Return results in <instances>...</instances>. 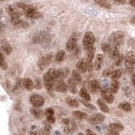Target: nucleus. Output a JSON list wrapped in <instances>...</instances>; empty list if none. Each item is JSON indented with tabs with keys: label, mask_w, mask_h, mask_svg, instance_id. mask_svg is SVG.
<instances>
[{
	"label": "nucleus",
	"mask_w": 135,
	"mask_h": 135,
	"mask_svg": "<svg viewBox=\"0 0 135 135\" xmlns=\"http://www.w3.org/2000/svg\"><path fill=\"white\" fill-rule=\"evenodd\" d=\"M16 5L18 8H21L23 10L24 15L28 18L38 19L42 17V14H41L35 8L31 6V5H28L23 3H16Z\"/></svg>",
	"instance_id": "obj_1"
},
{
	"label": "nucleus",
	"mask_w": 135,
	"mask_h": 135,
	"mask_svg": "<svg viewBox=\"0 0 135 135\" xmlns=\"http://www.w3.org/2000/svg\"><path fill=\"white\" fill-rule=\"evenodd\" d=\"M54 69H49L46 74L44 75V86L46 89L51 92L54 89Z\"/></svg>",
	"instance_id": "obj_2"
},
{
	"label": "nucleus",
	"mask_w": 135,
	"mask_h": 135,
	"mask_svg": "<svg viewBox=\"0 0 135 135\" xmlns=\"http://www.w3.org/2000/svg\"><path fill=\"white\" fill-rule=\"evenodd\" d=\"M124 38V33L123 31H115L109 37V44L112 46H119L123 42Z\"/></svg>",
	"instance_id": "obj_3"
},
{
	"label": "nucleus",
	"mask_w": 135,
	"mask_h": 135,
	"mask_svg": "<svg viewBox=\"0 0 135 135\" xmlns=\"http://www.w3.org/2000/svg\"><path fill=\"white\" fill-rule=\"evenodd\" d=\"M124 63H125V69L128 73H132L134 71L135 67V54L133 52H128L124 58Z\"/></svg>",
	"instance_id": "obj_4"
},
{
	"label": "nucleus",
	"mask_w": 135,
	"mask_h": 135,
	"mask_svg": "<svg viewBox=\"0 0 135 135\" xmlns=\"http://www.w3.org/2000/svg\"><path fill=\"white\" fill-rule=\"evenodd\" d=\"M94 42H95V37L93 35V33L91 32H87L85 33V36L84 38V40H83V44H84V49H87L90 48V47L94 46Z\"/></svg>",
	"instance_id": "obj_5"
},
{
	"label": "nucleus",
	"mask_w": 135,
	"mask_h": 135,
	"mask_svg": "<svg viewBox=\"0 0 135 135\" xmlns=\"http://www.w3.org/2000/svg\"><path fill=\"white\" fill-rule=\"evenodd\" d=\"M30 103L34 108H40L44 104V98L39 94H33L30 97Z\"/></svg>",
	"instance_id": "obj_6"
},
{
	"label": "nucleus",
	"mask_w": 135,
	"mask_h": 135,
	"mask_svg": "<svg viewBox=\"0 0 135 135\" xmlns=\"http://www.w3.org/2000/svg\"><path fill=\"white\" fill-rule=\"evenodd\" d=\"M52 58H53V54H49L42 57L38 62V64L39 69L41 70H44V69H46V68L50 64L51 61H52Z\"/></svg>",
	"instance_id": "obj_7"
},
{
	"label": "nucleus",
	"mask_w": 135,
	"mask_h": 135,
	"mask_svg": "<svg viewBox=\"0 0 135 135\" xmlns=\"http://www.w3.org/2000/svg\"><path fill=\"white\" fill-rule=\"evenodd\" d=\"M10 20H11V23L15 26V27L18 28H25L28 26V23L27 22L23 21V19H21L20 17L18 18H10Z\"/></svg>",
	"instance_id": "obj_8"
},
{
	"label": "nucleus",
	"mask_w": 135,
	"mask_h": 135,
	"mask_svg": "<svg viewBox=\"0 0 135 135\" xmlns=\"http://www.w3.org/2000/svg\"><path fill=\"white\" fill-rule=\"evenodd\" d=\"M101 96L103 98V100L108 103H112L114 101V97L113 95V93L110 90H108V89L102 90Z\"/></svg>",
	"instance_id": "obj_9"
},
{
	"label": "nucleus",
	"mask_w": 135,
	"mask_h": 135,
	"mask_svg": "<svg viewBox=\"0 0 135 135\" xmlns=\"http://www.w3.org/2000/svg\"><path fill=\"white\" fill-rule=\"evenodd\" d=\"M69 74V72L67 70H63V69H58L55 70L54 74V82L57 81H64V79Z\"/></svg>",
	"instance_id": "obj_10"
},
{
	"label": "nucleus",
	"mask_w": 135,
	"mask_h": 135,
	"mask_svg": "<svg viewBox=\"0 0 135 135\" xmlns=\"http://www.w3.org/2000/svg\"><path fill=\"white\" fill-rule=\"evenodd\" d=\"M76 69L79 73L84 74L88 71V62L87 59H80L76 64Z\"/></svg>",
	"instance_id": "obj_11"
},
{
	"label": "nucleus",
	"mask_w": 135,
	"mask_h": 135,
	"mask_svg": "<svg viewBox=\"0 0 135 135\" xmlns=\"http://www.w3.org/2000/svg\"><path fill=\"white\" fill-rule=\"evenodd\" d=\"M89 121L91 123L95 124V125H97V124H100L104 121V116L101 113H95L91 116Z\"/></svg>",
	"instance_id": "obj_12"
},
{
	"label": "nucleus",
	"mask_w": 135,
	"mask_h": 135,
	"mask_svg": "<svg viewBox=\"0 0 135 135\" xmlns=\"http://www.w3.org/2000/svg\"><path fill=\"white\" fill-rule=\"evenodd\" d=\"M54 89L59 93H65L69 89L64 81H57L54 83Z\"/></svg>",
	"instance_id": "obj_13"
},
{
	"label": "nucleus",
	"mask_w": 135,
	"mask_h": 135,
	"mask_svg": "<svg viewBox=\"0 0 135 135\" xmlns=\"http://www.w3.org/2000/svg\"><path fill=\"white\" fill-rule=\"evenodd\" d=\"M77 48V38L74 37H72L69 39L66 44V49L69 51H74Z\"/></svg>",
	"instance_id": "obj_14"
},
{
	"label": "nucleus",
	"mask_w": 135,
	"mask_h": 135,
	"mask_svg": "<svg viewBox=\"0 0 135 135\" xmlns=\"http://www.w3.org/2000/svg\"><path fill=\"white\" fill-rule=\"evenodd\" d=\"M108 131H113V132H118V133H119L120 131H123V125H121L120 123H113L108 124Z\"/></svg>",
	"instance_id": "obj_15"
},
{
	"label": "nucleus",
	"mask_w": 135,
	"mask_h": 135,
	"mask_svg": "<svg viewBox=\"0 0 135 135\" xmlns=\"http://www.w3.org/2000/svg\"><path fill=\"white\" fill-rule=\"evenodd\" d=\"M45 116L47 118V120L49 123H54L55 122L54 118V111L52 108H47L45 110Z\"/></svg>",
	"instance_id": "obj_16"
},
{
	"label": "nucleus",
	"mask_w": 135,
	"mask_h": 135,
	"mask_svg": "<svg viewBox=\"0 0 135 135\" xmlns=\"http://www.w3.org/2000/svg\"><path fill=\"white\" fill-rule=\"evenodd\" d=\"M8 13L9 14L10 18H18L21 16V13H20L19 10L12 6L8 7Z\"/></svg>",
	"instance_id": "obj_17"
},
{
	"label": "nucleus",
	"mask_w": 135,
	"mask_h": 135,
	"mask_svg": "<svg viewBox=\"0 0 135 135\" xmlns=\"http://www.w3.org/2000/svg\"><path fill=\"white\" fill-rule=\"evenodd\" d=\"M67 86H68V89L72 93H74V94H76L78 93V89H77V84H75V82L73 80V79H69L68 80V84H67Z\"/></svg>",
	"instance_id": "obj_18"
},
{
	"label": "nucleus",
	"mask_w": 135,
	"mask_h": 135,
	"mask_svg": "<svg viewBox=\"0 0 135 135\" xmlns=\"http://www.w3.org/2000/svg\"><path fill=\"white\" fill-rule=\"evenodd\" d=\"M23 89V81L21 79H18L16 84H14L13 88V93H21Z\"/></svg>",
	"instance_id": "obj_19"
},
{
	"label": "nucleus",
	"mask_w": 135,
	"mask_h": 135,
	"mask_svg": "<svg viewBox=\"0 0 135 135\" xmlns=\"http://www.w3.org/2000/svg\"><path fill=\"white\" fill-rule=\"evenodd\" d=\"M89 89L93 93H96L98 89H99V83L95 79H92L89 82Z\"/></svg>",
	"instance_id": "obj_20"
},
{
	"label": "nucleus",
	"mask_w": 135,
	"mask_h": 135,
	"mask_svg": "<svg viewBox=\"0 0 135 135\" xmlns=\"http://www.w3.org/2000/svg\"><path fill=\"white\" fill-rule=\"evenodd\" d=\"M87 61L88 62H92L93 58H94V54H95V48L94 46L90 47V48L87 49Z\"/></svg>",
	"instance_id": "obj_21"
},
{
	"label": "nucleus",
	"mask_w": 135,
	"mask_h": 135,
	"mask_svg": "<svg viewBox=\"0 0 135 135\" xmlns=\"http://www.w3.org/2000/svg\"><path fill=\"white\" fill-rule=\"evenodd\" d=\"M110 57L113 59H117L120 55H119V49L118 46H112V49L110 51Z\"/></svg>",
	"instance_id": "obj_22"
},
{
	"label": "nucleus",
	"mask_w": 135,
	"mask_h": 135,
	"mask_svg": "<svg viewBox=\"0 0 135 135\" xmlns=\"http://www.w3.org/2000/svg\"><path fill=\"white\" fill-rule=\"evenodd\" d=\"M103 56L102 54H98L96 57V59L94 62V69L96 70H99L101 69V65L103 63Z\"/></svg>",
	"instance_id": "obj_23"
},
{
	"label": "nucleus",
	"mask_w": 135,
	"mask_h": 135,
	"mask_svg": "<svg viewBox=\"0 0 135 135\" xmlns=\"http://www.w3.org/2000/svg\"><path fill=\"white\" fill-rule=\"evenodd\" d=\"M23 88L27 90H32L34 88V84L29 79H24L23 80Z\"/></svg>",
	"instance_id": "obj_24"
},
{
	"label": "nucleus",
	"mask_w": 135,
	"mask_h": 135,
	"mask_svg": "<svg viewBox=\"0 0 135 135\" xmlns=\"http://www.w3.org/2000/svg\"><path fill=\"white\" fill-rule=\"evenodd\" d=\"M97 104L98 106V108H100V110L104 112V113H108L109 112V108L107 106V104L104 103V101L102 99H98L97 100Z\"/></svg>",
	"instance_id": "obj_25"
},
{
	"label": "nucleus",
	"mask_w": 135,
	"mask_h": 135,
	"mask_svg": "<svg viewBox=\"0 0 135 135\" xmlns=\"http://www.w3.org/2000/svg\"><path fill=\"white\" fill-rule=\"evenodd\" d=\"M79 95L82 98V99H84L85 101H90V99H91L89 93H88V91L86 90L85 88H82L80 92H79Z\"/></svg>",
	"instance_id": "obj_26"
},
{
	"label": "nucleus",
	"mask_w": 135,
	"mask_h": 135,
	"mask_svg": "<svg viewBox=\"0 0 135 135\" xmlns=\"http://www.w3.org/2000/svg\"><path fill=\"white\" fill-rule=\"evenodd\" d=\"M72 79H73V80H74V81L75 82V84H76L77 85L80 84H81V82H82V78H81V76H80V74H79V73L78 72V71H76V70H74V72H73Z\"/></svg>",
	"instance_id": "obj_27"
},
{
	"label": "nucleus",
	"mask_w": 135,
	"mask_h": 135,
	"mask_svg": "<svg viewBox=\"0 0 135 135\" xmlns=\"http://www.w3.org/2000/svg\"><path fill=\"white\" fill-rule=\"evenodd\" d=\"M1 49H2V53H4L6 55L11 54L12 51H13V48L11 47V45H9L8 44H3L2 47H1Z\"/></svg>",
	"instance_id": "obj_28"
},
{
	"label": "nucleus",
	"mask_w": 135,
	"mask_h": 135,
	"mask_svg": "<svg viewBox=\"0 0 135 135\" xmlns=\"http://www.w3.org/2000/svg\"><path fill=\"white\" fill-rule=\"evenodd\" d=\"M31 113H32V115L35 118H42V115H43V112L42 110L38 109V108H32V109L30 110Z\"/></svg>",
	"instance_id": "obj_29"
},
{
	"label": "nucleus",
	"mask_w": 135,
	"mask_h": 135,
	"mask_svg": "<svg viewBox=\"0 0 135 135\" xmlns=\"http://www.w3.org/2000/svg\"><path fill=\"white\" fill-rule=\"evenodd\" d=\"M66 103L69 107H72V108H78L79 107V102H78L76 99H74V98H72L69 97L67 98Z\"/></svg>",
	"instance_id": "obj_30"
},
{
	"label": "nucleus",
	"mask_w": 135,
	"mask_h": 135,
	"mask_svg": "<svg viewBox=\"0 0 135 135\" xmlns=\"http://www.w3.org/2000/svg\"><path fill=\"white\" fill-rule=\"evenodd\" d=\"M73 116H74V118L81 120V119H84L87 118V114L81 111H74L73 112Z\"/></svg>",
	"instance_id": "obj_31"
},
{
	"label": "nucleus",
	"mask_w": 135,
	"mask_h": 135,
	"mask_svg": "<svg viewBox=\"0 0 135 135\" xmlns=\"http://www.w3.org/2000/svg\"><path fill=\"white\" fill-rule=\"evenodd\" d=\"M119 88V84L117 80H113L111 82V84H110V91L113 93H116L118 92V89Z\"/></svg>",
	"instance_id": "obj_32"
},
{
	"label": "nucleus",
	"mask_w": 135,
	"mask_h": 135,
	"mask_svg": "<svg viewBox=\"0 0 135 135\" xmlns=\"http://www.w3.org/2000/svg\"><path fill=\"white\" fill-rule=\"evenodd\" d=\"M119 108L126 111V112H130L131 111V105L129 104V103L128 102H123L119 104Z\"/></svg>",
	"instance_id": "obj_33"
},
{
	"label": "nucleus",
	"mask_w": 135,
	"mask_h": 135,
	"mask_svg": "<svg viewBox=\"0 0 135 135\" xmlns=\"http://www.w3.org/2000/svg\"><path fill=\"white\" fill-rule=\"evenodd\" d=\"M64 57H65V52L64 50H60L59 53L56 54L55 60L57 62H62L64 59Z\"/></svg>",
	"instance_id": "obj_34"
},
{
	"label": "nucleus",
	"mask_w": 135,
	"mask_h": 135,
	"mask_svg": "<svg viewBox=\"0 0 135 135\" xmlns=\"http://www.w3.org/2000/svg\"><path fill=\"white\" fill-rule=\"evenodd\" d=\"M121 75H122V70H120V69L114 70V71H113V74L111 75V79L113 80H116V79H119V78L121 77Z\"/></svg>",
	"instance_id": "obj_35"
},
{
	"label": "nucleus",
	"mask_w": 135,
	"mask_h": 135,
	"mask_svg": "<svg viewBox=\"0 0 135 135\" xmlns=\"http://www.w3.org/2000/svg\"><path fill=\"white\" fill-rule=\"evenodd\" d=\"M80 103H82L83 105L84 106H85V107H87L89 109H90V110H93V111H95L96 110V107L95 106H93V104H91V103H89L88 101H85V100H84V99H81L80 100Z\"/></svg>",
	"instance_id": "obj_36"
},
{
	"label": "nucleus",
	"mask_w": 135,
	"mask_h": 135,
	"mask_svg": "<svg viewBox=\"0 0 135 135\" xmlns=\"http://www.w3.org/2000/svg\"><path fill=\"white\" fill-rule=\"evenodd\" d=\"M96 3H98L99 6L103 7V8H109L111 7V5L108 3L107 1H103V0H98V1H95Z\"/></svg>",
	"instance_id": "obj_37"
},
{
	"label": "nucleus",
	"mask_w": 135,
	"mask_h": 135,
	"mask_svg": "<svg viewBox=\"0 0 135 135\" xmlns=\"http://www.w3.org/2000/svg\"><path fill=\"white\" fill-rule=\"evenodd\" d=\"M112 49V45L110 44H102V50L104 53H110Z\"/></svg>",
	"instance_id": "obj_38"
},
{
	"label": "nucleus",
	"mask_w": 135,
	"mask_h": 135,
	"mask_svg": "<svg viewBox=\"0 0 135 135\" xmlns=\"http://www.w3.org/2000/svg\"><path fill=\"white\" fill-rule=\"evenodd\" d=\"M123 91H124V93H125V95L127 97H130L132 91H131L130 87H129L128 85H123Z\"/></svg>",
	"instance_id": "obj_39"
},
{
	"label": "nucleus",
	"mask_w": 135,
	"mask_h": 135,
	"mask_svg": "<svg viewBox=\"0 0 135 135\" xmlns=\"http://www.w3.org/2000/svg\"><path fill=\"white\" fill-rule=\"evenodd\" d=\"M113 74V72L110 70V69H106L103 72V76L105 77V78H108V77H110Z\"/></svg>",
	"instance_id": "obj_40"
},
{
	"label": "nucleus",
	"mask_w": 135,
	"mask_h": 135,
	"mask_svg": "<svg viewBox=\"0 0 135 135\" xmlns=\"http://www.w3.org/2000/svg\"><path fill=\"white\" fill-rule=\"evenodd\" d=\"M34 87L36 89H40L41 88H42V84H41V81L38 79H35V82H34Z\"/></svg>",
	"instance_id": "obj_41"
},
{
	"label": "nucleus",
	"mask_w": 135,
	"mask_h": 135,
	"mask_svg": "<svg viewBox=\"0 0 135 135\" xmlns=\"http://www.w3.org/2000/svg\"><path fill=\"white\" fill-rule=\"evenodd\" d=\"M123 55H120L118 57V58L115 60V65H119L121 64V62L123 61Z\"/></svg>",
	"instance_id": "obj_42"
},
{
	"label": "nucleus",
	"mask_w": 135,
	"mask_h": 135,
	"mask_svg": "<svg viewBox=\"0 0 135 135\" xmlns=\"http://www.w3.org/2000/svg\"><path fill=\"white\" fill-rule=\"evenodd\" d=\"M49 123V122H48ZM51 128H52V127H51V123H46L45 124V127H44V130L46 131V132H49L50 130H51Z\"/></svg>",
	"instance_id": "obj_43"
},
{
	"label": "nucleus",
	"mask_w": 135,
	"mask_h": 135,
	"mask_svg": "<svg viewBox=\"0 0 135 135\" xmlns=\"http://www.w3.org/2000/svg\"><path fill=\"white\" fill-rule=\"evenodd\" d=\"M64 133H70L72 132V128H69V126H67V127H65V128H64Z\"/></svg>",
	"instance_id": "obj_44"
},
{
	"label": "nucleus",
	"mask_w": 135,
	"mask_h": 135,
	"mask_svg": "<svg viewBox=\"0 0 135 135\" xmlns=\"http://www.w3.org/2000/svg\"><path fill=\"white\" fill-rule=\"evenodd\" d=\"M86 135H97V134L94 133L93 131H91L90 129H87V130H86Z\"/></svg>",
	"instance_id": "obj_45"
},
{
	"label": "nucleus",
	"mask_w": 135,
	"mask_h": 135,
	"mask_svg": "<svg viewBox=\"0 0 135 135\" xmlns=\"http://www.w3.org/2000/svg\"><path fill=\"white\" fill-rule=\"evenodd\" d=\"M107 135H119V133L118 132H113V131H108Z\"/></svg>",
	"instance_id": "obj_46"
},
{
	"label": "nucleus",
	"mask_w": 135,
	"mask_h": 135,
	"mask_svg": "<svg viewBox=\"0 0 135 135\" xmlns=\"http://www.w3.org/2000/svg\"><path fill=\"white\" fill-rule=\"evenodd\" d=\"M69 118H65V119H64L63 120V123H64V124H66L67 126H69Z\"/></svg>",
	"instance_id": "obj_47"
},
{
	"label": "nucleus",
	"mask_w": 135,
	"mask_h": 135,
	"mask_svg": "<svg viewBox=\"0 0 135 135\" xmlns=\"http://www.w3.org/2000/svg\"><path fill=\"white\" fill-rule=\"evenodd\" d=\"M74 53H75V55H79L80 54V49H79V47H77L75 51H74Z\"/></svg>",
	"instance_id": "obj_48"
},
{
	"label": "nucleus",
	"mask_w": 135,
	"mask_h": 135,
	"mask_svg": "<svg viewBox=\"0 0 135 135\" xmlns=\"http://www.w3.org/2000/svg\"><path fill=\"white\" fill-rule=\"evenodd\" d=\"M115 3H118V4H124L126 2L125 1H121V0H118V1H114Z\"/></svg>",
	"instance_id": "obj_49"
},
{
	"label": "nucleus",
	"mask_w": 135,
	"mask_h": 135,
	"mask_svg": "<svg viewBox=\"0 0 135 135\" xmlns=\"http://www.w3.org/2000/svg\"><path fill=\"white\" fill-rule=\"evenodd\" d=\"M131 81H132L133 85V86H135V74L132 76V79H131Z\"/></svg>",
	"instance_id": "obj_50"
},
{
	"label": "nucleus",
	"mask_w": 135,
	"mask_h": 135,
	"mask_svg": "<svg viewBox=\"0 0 135 135\" xmlns=\"http://www.w3.org/2000/svg\"><path fill=\"white\" fill-rule=\"evenodd\" d=\"M129 3H130L131 6L135 7V0H131V1H129Z\"/></svg>",
	"instance_id": "obj_51"
},
{
	"label": "nucleus",
	"mask_w": 135,
	"mask_h": 135,
	"mask_svg": "<svg viewBox=\"0 0 135 135\" xmlns=\"http://www.w3.org/2000/svg\"><path fill=\"white\" fill-rule=\"evenodd\" d=\"M29 135H39L37 132H35V131H31Z\"/></svg>",
	"instance_id": "obj_52"
},
{
	"label": "nucleus",
	"mask_w": 135,
	"mask_h": 135,
	"mask_svg": "<svg viewBox=\"0 0 135 135\" xmlns=\"http://www.w3.org/2000/svg\"><path fill=\"white\" fill-rule=\"evenodd\" d=\"M132 23H135V17H133V19H132V21H131Z\"/></svg>",
	"instance_id": "obj_53"
},
{
	"label": "nucleus",
	"mask_w": 135,
	"mask_h": 135,
	"mask_svg": "<svg viewBox=\"0 0 135 135\" xmlns=\"http://www.w3.org/2000/svg\"><path fill=\"white\" fill-rule=\"evenodd\" d=\"M78 135H84V133H79Z\"/></svg>",
	"instance_id": "obj_54"
}]
</instances>
